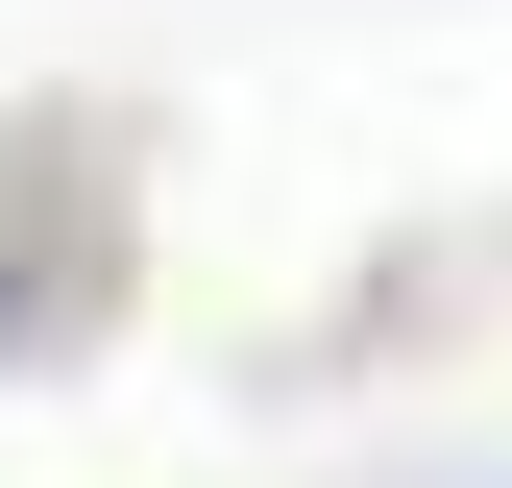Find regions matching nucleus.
<instances>
[{
  "label": "nucleus",
  "instance_id": "obj_1",
  "mask_svg": "<svg viewBox=\"0 0 512 488\" xmlns=\"http://www.w3.org/2000/svg\"><path fill=\"white\" fill-rule=\"evenodd\" d=\"M122 244H98V122H0V366L98 342Z\"/></svg>",
  "mask_w": 512,
  "mask_h": 488
}]
</instances>
